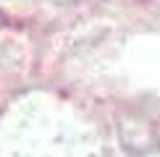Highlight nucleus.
<instances>
[{"mask_svg": "<svg viewBox=\"0 0 160 157\" xmlns=\"http://www.w3.org/2000/svg\"><path fill=\"white\" fill-rule=\"evenodd\" d=\"M55 3H61V5H68V3H79V0H55Z\"/></svg>", "mask_w": 160, "mask_h": 157, "instance_id": "1", "label": "nucleus"}, {"mask_svg": "<svg viewBox=\"0 0 160 157\" xmlns=\"http://www.w3.org/2000/svg\"><path fill=\"white\" fill-rule=\"evenodd\" d=\"M0 18H3V16H0Z\"/></svg>", "mask_w": 160, "mask_h": 157, "instance_id": "2", "label": "nucleus"}]
</instances>
